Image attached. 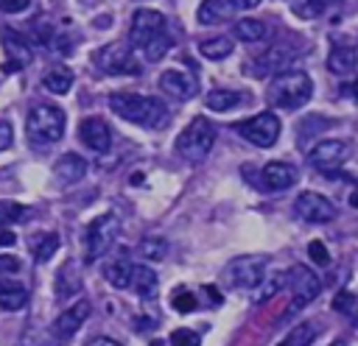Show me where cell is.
<instances>
[{
  "instance_id": "27",
  "label": "cell",
  "mask_w": 358,
  "mask_h": 346,
  "mask_svg": "<svg viewBox=\"0 0 358 346\" xmlns=\"http://www.w3.org/2000/svg\"><path fill=\"white\" fill-rule=\"evenodd\" d=\"M241 103H246V95L238 89H213L207 95V109H213V112H229Z\"/></svg>"
},
{
  "instance_id": "10",
  "label": "cell",
  "mask_w": 358,
  "mask_h": 346,
  "mask_svg": "<svg viewBox=\"0 0 358 346\" xmlns=\"http://www.w3.org/2000/svg\"><path fill=\"white\" fill-rule=\"evenodd\" d=\"M288 290H291V313H296L299 307H308L319 293H322V279L305 268V265H294L288 271Z\"/></svg>"
},
{
  "instance_id": "30",
  "label": "cell",
  "mask_w": 358,
  "mask_h": 346,
  "mask_svg": "<svg viewBox=\"0 0 358 346\" xmlns=\"http://www.w3.org/2000/svg\"><path fill=\"white\" fill-rule=\"evenodd\" d=\"M199 50H201V56L218 61V59H227L232 53V39L229 36H213V39L199 42Z\"/></svg>"
},
{
  "instance_id": "35",
  "label": "cell",
  "mask_w": 358,
  "mask_h": 346,
  "mask_svg": "<svg viewBox=\"0 0 358 346\" xmlns=\"http://www.w3.org/2000/svg\"><path fill=\"white\" fill-rule=\"evenodd\" d=\"M28 215V209L22 206V204H17V201H0V226H6V223H17V220H22Z\"/></svg>"
},
{
  "instance_id": "42",
  "label": "cell",
  "mask_w": 358,
  "mask_h": 346,
  "mask_svg": "<svg viewBox=\"0 0 358 346\" xmlns=\"http://www.w3.org/2000/svg\"><path fill=\"white\" fill-rule=\"evenodd\" d=\"M28 6H31V0H0V11H6V14H20Z\"/></svg>"
},
{
  "instance_id": "16",
  "label": "cell",
  "mask_w": 358,
  "mask_h": 346,
  "mask_svg": "<svg viewBox=\"0 0 358 346\" xmlns=\"http://www.w3.org/2000/svg\"><path fill=\"white\" fill-rule=\"evenodd\" d=\"M78 137H81V142H84L90 151H95V153H106V151L112 148V131H109L106 120H101V117H87V120H81Z\"/></svg>"
},
{
  "instance_id": "21",
  "label": "cell",
  "mask_w": 358,
  "mask_h": 346,
  "mask_svg": "<svg viewBox=\"0 0 358 346\" xmlns=\"http://www.w3.org/2000/svg\"><path fill=\"white\" fill-rule=\"evenodd\" d=\"M81 290V276H78V268L76 262H64L56 273V299L59 301H67L70 296H76Z\"/></svg>"
},
{
  "instance_id": "5",
  "label": "cell",
  "mask_w": 358,
  "mask_h": 346,
  "mask_svg": "<svg viewBox=\"0 0 358 346\" xmlns=\"http://www.w3.org/2000/svg\"><path fill=\"white\" fill-rule=\"evenodd\" d=\"M95 64L106 75H140V61L129 42H109L95 53Z\"/></svg>"
},
{
  "instance_id": "49",
  "label": "cell",
  "mask_w": 358,
  "mask_h": 346,
  "mask_svg": "<svg viewBox=\"0 0 358 346\" xmlns=\"http://www.w3.org/2000/svg\"><path fill=\"white\" fill-rule=\"evenodd\" d=\"M350 204H352V206L358 209V193H352V198H350Z\"/></svg>"
},
{
  "instance_id": "9",
  "label": "cell",
  "mask_w": 358,
  "mask_h": 346,
  "mask_svg": "<svg viewBox=\"0 0 358 346\" xmlns=\"http://www.w3.org/2000/svg\"><path fill=\"white\" fill-rule=\"evenodd\" d=\"M165 17L154 8H137L134 17H131V28H129V45L134 50H145L154 39H159L165 33Z\"/></svg>"
},
{
  "instance_id": "19",
  "label": "cell",
  "mask_w": 358,
  "mask_h": 346,
  "mask_svg": "<svg viewBox=\"0 0 358 346\" xmlns=\"http://www.w3.org/2000/svg\"><path fill=\"white\" fill-rule=\"evenodd\" d=\"M358 67V53L352 45H344V42H336L330 47V56H327V70L333 75H352Z\"/></svg>"
},
{
  "instance_id": "43",
  "label": "cell",
  "mask_w": 358,
  "mask_h": 346,
  "mask_svg": "<svg viewBox=\"0 0 358 346\" xmlns=\"http://www.w3.org/2000/svg\"><path fill=\"white\" fill-rule=\"evenodd\" d=\"M11 142H14V131H11V123L0 120V151L11 148Z\"/></svg>"
},
{
  "instance_id": "50",
  "label": "cell",
  "mask_w": 358,
  "mask_h": 346,
  "mask_svg": "<svg viewBox=\"0 0 358 346\" xmlns=\"http://www.w3.org/2000/svg\"><path fill=\"white\" fill-rule=\"evenodd\" d=\"M330 346H347V343H344V340H333Z\"/></svg>"
},
{
  "instance_id": "45",
  "label": "cell",
  "mask_w": 358,
  "mask_h": 346,
  "mask_svg": "<svg viewBox=\"0 0 358 346\" xmlns=\"http://www.w3.org/2000/svg\"><path fill=\"white\" fill-rule=\"evenodd\" d=\"M87 346H120L117 340H112V338H92Z\"/></svg>"
},
{
  "instance_id": "13",
  "label": "cell",
  "mask_w": 358,
  "mask_h": 346,
  "mask_svg": "<svg viewBox=\"0 0 358 346\" xmlns=\"http://www.w3.org/2000/svg\"><path fill=\"white\" fill-rule=\"evenodd\" d=\"M308 159H310L313 170H319L324 176H333L344 165V159H347V142H341V140H322V142H316L310 148Z\"/></svg>"
},
{
  "instance_id": "2",
  "label": "cell",
  "mask_w": 358,
  "mask_h": 346,
  "mask_svg": "<svg viewBox=\"0 0 358 346\" xmlns=\"http://www.w3.org/2000/svg\"><path fill=\"white\" fill-rule=\"evenodd\" d=\"M310 95H313V81H310V75L305 70L280 73L271 81L268 92H266V98H268V103L274 109H288V112L291 109H302L310 100Z\"/></svg>"
},
{
  "instance_id": "39",
  "label": "cell",
  "mask_w": 358,
  "mask_h": 346,
  "mask_svg": "<svg viewBox=\"0 0 358 346\" xmlns=\"http://www.w3.org/2000/svg\"><path fill=\"white\" fill-rule=\"evenodd\" d=\"M171 346H201V338L193 329H173L171 332Z\"/></svg>"
},
{
  "instance_id": "33",
  "label": "cell",
  "mask_w": 358,
  "mask_h": 346,
  "mask_svg": "<svg viewBox=\"0 0 358 346\" xmlns=\"http://www.w3.org/2000/svg\"><path fill=\"white\" fill-rule=\"evenodd\" d=\"M137 251H140L143 260L157 262V260H165V254H168V243H165L162 237H143L140 246H137Z\"/></svg>"
},
{
  "instance_id": "6",
  "label": "cell",
  "mask_w": 358,
  "mask_h": 346,
  "mask_svg": "<svg viewBox=\"0 0 358 346\" xmlns=\"http://www.w3.org/2000/svg\"><path fill=\"white\" fill-rule=\"evenodd\" d=\"M117 234H120L117 218H115V215H98V218L87 226V232H84V260H87V262L101 260V257L112 248V243L117 240Z\"/></svg>"
},
{
  "instance_id": "51",
  "label": "cell",
  "mask_w": 358,
  "mask_h": 346,
  "mask_svg": "<svg viewBox=\"0 0 358 346\" xmlns=\"http://www.w3.org/2000/svg\"><path fill=\"white\" fill-rule=\"evenodd\" d=\"M151 346H162V343H159V340H154V343H151Z\"/></svg>"
},
{
  "instance_id": "44",
  "label": "cell",
  "mask_w": 358,
  "mask_h": 346,
  "mask_svg": "<svg viewBox=\"0 0 358 346\" xmlns=\"http://www.w3.org/2000/svg\"><path fill=\"white\" fill-rule=\"evenodd\" d=\"M232 8H238V11H249V8H257L263 0H227Z\"/></svg>"
},
{
  "instance_id": "3",
  "label": "cell",
  "mask_w": 358,
  "mask_h": 346,
  "mask_svg": "<svg viewBox=\"0 0 358 346\" xmlns=\"http://www.w3.org/2000/svg\"><path fill=\"white\" fill-rule=\"evenodd\" d=\"M64 126H67L64 109H59L53 103H39L25 117V134H28V140L34 145H53V142H59L62 134H64Z\"/></svg>"
},
{
  "instance_id": "20",
  "label": "cell",
  "mask_w": 358,
  "mask_h": 346,
  "mask_svg": "<svg viewBox=\"0 0 358 346\" xmlns=\"http://www.w3.org/2000/svg\"><path fill=\"white\" fill-rule=\"evenodd\" d=\"M84 173H87V162L78 153H62L53 165V176L62 184H76L78 179H84Z\"/></svg>"
},
{
  "instance_id": "14",
  "label": "cell",
  "mask_w": 358,
  "mask_h": 346,
  "mask_svg": "<svg viewBox=\"0 0 358 346\" xmlns=\"http://www.w3.org/2000/svg\"><path fill=\"white\" fill-rule=\"evenodd\" d=\"M87 315H90V301H87V299H78L76 304H70L64 313L56 315V321H53V326H50L53 338H56V340H70V338L78 332V326L87 321Z\"/></svg>"
},
{
  "instance_id": "15",
  "label": "cell",
  "mask_w": 358,
  "mask_h": 346,
  "mask_svg": "<svg viewBox=\"0 0 358 346\" xmlns=\"http://www.w3.org/2000/svg\"><path fill=\"white\" fill-rule=\"evenodd\" d=\"M3 45H6V53H8V61H6V73H20L31 59H34V45L31 39H25L22 33L17 31H3Z\"/></svg>"
},
{
  "instance_id": "40",
  "label": "cell",
  "mask_w": 358,
  "mask_h": 346,
  "mask_svg": "<svg viewBox=\"0 0 358 346\" xmlns=\"http://www.w3.org/2000/svg\"><path fill=\"white\" fill-rule=\"evenodd\" d=\"M308 257H310V262H316V265H327V262H330V251L324 248L322 240H310V246H308Z\"/></svg>"
},
{
  "instance_id": "7",
  "label": "cell",
  "mask_w": 358,
  "mask_h": 346,
  "mask_svg": "<svg viewBox=\"0 0 358 346\" xmlns=\"http://www.w3.org/2000/svg\"><path fill=\"white\" fill-rule=\"evenodd\" d=\"M235 131H238L246 142H252V145H257V148H271V145L280 140V117H277L274 112H260V114H255V117L241 120V123L235 126Z\"/></svg>"
},
{
  "instance_id": "23",
  "label": "cell",
  "mask_w": 358,
  "mask_h": 346,
  "mask_svg": "<svg viewBox=\"0 0 358 346\" xmlns=\"http://www.w3.org/2000/svg\"><path fill=\"white\" fill-rule=\"evenodd\" d=\"M42 86H45L48 92H53V95H67V92L73 89V73H70V67L53 64V67L42 75Z\"/></svg>"
},
{
  "instance_id": "37",
  "label": "cell",
  "mask_w": 358,
  "mask_h": 346,
  "mask_svg": "<svg viewBox=\"0 0 358 346\" xmlns=\"http://www.w3.org/2000/svg\"><path fill=\"white\" fill-rule=\"evenodd\" d=\"M324 6H327L324 0H302V3H294V14L310 20V17H319L324 11Z\"/></svg>"
},
{
  "instance_id": "12",
  "label": "cell",
  "mask_w": 358,
  "mask_h": 346,
  "mask_svg": "<svg viewBox=\"0 0 358 346\" xmlns=\"http://www.w3.org/2000/svg\"><path fill=\"white\" fill-rule=\"evenodd\" d=\"M294 212L305 220V223H327L336 218V206L330 198H324L322 193H313V190H305L296 195L294 201Z\"/></svg>"
},
{
  "instance_id": "22",
  "label": "cell",
  "mask_w": 358,
  "mask_h": 346,
  "mask_svg": "<svg viewBox=\"0 0 358 346\" xmlns=\"http://www.w3.org/2000/svg\"><path fill=\"white\" fill-rule=\"evenodd\" d=\"M229 17H232V6L227 0H201V6L196 11L199 25H218Z\"/></svg>"
},
{
  "instance_id": "18",
  "label": "cell",
  "mask_w": 358,
  "mask_h": 346,
  "mask_svg": "<svg viewBox=\"0 0 358 346\" xmlns=\"http://www.w3.org/2000/svg\"><path fill=\"white\" fill-rule=\"evenodd\" d=\"M159 89L168 98H173V100L182 103V100H190L196 95V78L187 75V73H182V70H165L159 75Z\"/></svg>"
},
{
  "instance_id": "46",
  "label": "cell",
  "mask_w": 358,
  "mask_h": 346,
  "mask_svg": "<svg viewBox=\"0 0 358 346\" xmlns=\"http://www.w3.org/2000/svg\"><path fill=\"white\" fill-rule=\"evenodd\" d=\"M14 232H0V246H14Z\"/></svg>"
},
{
  "instance_id": "26",
  "label": "cell",
  "mask_w": 358,
  "mask_h": 346,
  "mask_svg": "<svg viewBox=\"0 0 358 346\" xmlns=\"http://www.w3.org/2000/svg\"><path fill=\"white\" fill-rule=\"evenodd\" d=\"M129 290H134L140 299H151L157 293V273L151 268H145V265H134Z\"/></svg>"
},
{
  "instance_id": "29",
  "label": "cell",
  "mask_w": 358,
  "mask_h": 346,
  "mask_svg": "<svg viewBox=\"0 0 358 346\" xmlns=\"http://www.w3.org/2000/svg\"><path fill=\"white\" fill-rule=\"evenodd\" d=\"M50 45L56 42V22L50 17H36L34 25H31V45Z\"/></svg>"
},
{
  "instance_id": "38",
  "label": "cell",
  "mask_w": 358,
  "mask_h": 346,
  "mask_svg": "<svg viewBox=\"0 0 358 346\" xmlns=\"http://www.w3.org/2000/svg\"><path fill=\"white\" fill-rule=\"evenodd\" d=\"M171 304H173L176 313H193V310H196V296H193L190 290H182V287H179V290L173 293Z\"/></svg>"
},
{
  "instance_id": "36",
  "label": "cell",
  "mask_w": 358,
  "mask_h": 346,
  "mask_svg": "<svg viewBox=\"0 0 358 346\" xmlns=\"http://www.w3.org/2000/svg\"><path fill=\"white\" fill-rule=\"evenodd\" d=\"M333 310L341 313V315H355L358 313V296L350 293V290H338L336 299H333Z\"/></svg>"
},
{
  "instance_id": "48",
  "label": "cell",
  "mask_w": 358,
  "mask_h": 346,
  "mask_svg": "<svg viewBox=\"0 0 358 346\" xmlns=\"http://www.w3.org/2000/svg\"><path fill=\"white\" fill-rule=\"evenodd\" d=\"M204 290H207V299H210V301H215V304H221V296L215 293V287H204Z\"/></svg>"
},
{
  "instance_id": "34",
  "label": "cell",
  "mask_w": 358,
  "mask_h": 346,
  "mask_svg": "<svg viewBox=\"0 0 358 346\" xmlns=\"http://www.w3.org/2000/svg\"><path fill=\"white\" fill-rule=\"evenodd\" d=\"M285 285H288V273H274L271 279L260 282V285H257V293H255L257 304H263V301H268L271 296H277V293H280Z\"/></svg>"
},
{
  "instance_id": "4",
  "label": "cell",
  "mask_w": 358,
  "mask_h": 346,
  "mask_svg": "<svg viewBox=\"0 0 358 346\" xmlns=\"http://www.w3.org/2000/svg\"><path fill=\"white\" fill-rule=\"evenodd\" d=\"M213 145H215V126L201 114L193 117L176 140V151L187 162H201L213 151Z\"/></svg>"
},
{
  "instance_id": "31",
  "label": "cell",
  "mask_w": 358,
  "mask_h": 346,
  "mask_svg": "<svg viewBox=\"0 0 358 346\" xmlns=\"http://www.w3.org/2000/svg\"><path fill=\"white\" fill-rule=\"evenodd\" d=\"M56 248H59V234L56 232H48V234H42L31 243V254H34L36 262H48L56 254Z\"/></svg>"
},
{
  "instance_id": "41",
  "label": "cell",
  "mask_w": 358,
  "mask_h": 346,
  "mask_svg": "<svg viewBox=\"0 0 358 346\" xmlns=\"http://www.w3.org/2000/svg\"><path fill=\"white\" fill-rule=\"evenodd\" d=\"M17 271H20V260L11 257V254H0V276H3V273L11 276V273H17Z\"/></svg>"
},
{
  "instance_id": "32",
  "label": "cell",
  "mask_w": 358,
  "mask_h": 346,
  "mask_svg": "<svg viewBox=\"0 0 358 346\" xmlns=\"http://www.w3.org/2000/svg\"><path fill=\"white\" fill-rule=\"evenodd\" d=\"M313 340H316V326L313 324H299L277 346H313Z\"/></svg>"
},
{
  "instance_id": "17",
  "label": "cell",
  "mask_w": 358,
  "mask_h": 346,
  "mask_svg": "<svg viewBox=\"0 0 358 346\" xmlns=\"http://www.w3.org/2000/svg\"><path fill=\"white\" fill-rule=\"evenodd\" d=\"M296 184V167L288 162H268L260 170V187L268 193H282Z\"/></svg>"
},
{
  "instance_id": "8",
  "label": "cell",
  "mask_w": 358,
  "mask_h": 346,
  "mask_svg": "<svg viewBox=\"0 0 358 346\" xmlns=\"http://www.w3.org/2000/svg\"><path fill=\"white\" fill-rule=\"evenodd\" d=\"M266 265H268V257L266 254H243V257H235L227 265V279H229V285H235L241 290H255L263 282V276H266Z\"/></svg>"
},
{
  "instance_id": "1",
  "label": "cell",
  "mask_w": 358,
  "mask_h": 346,
  "mask_svg": "<svg viewBox=\"0 0 358 346\" xmlns=\"http://www.w3.org/2000/svg\"><path fill=\"white\" fill-rule=\"evenodd\" d=\"M109 109L143 128H159L168 120V106L162 98L154 95H137V92H112L109 95Z\"/></svg>"
},
{
  "instance_id": "25",
  "label": "cell",
  "mask_w": 358,
  "mask_h": 346,
  "mask_svg": "<svg viewBox=\"0 0 358 346\" xmlns=\"http://www.w3.org/2000/svg\"><path fill=\"white\" fill-rule=\"evenodd\" d=\"M131 271H134V262H129V260H112V262L103 268V276H106V282H109L112 287L129 290V285H131Z\"/></svg>"
},
{
  "instance_id": "24",
  "label": "cell",
  "mask_w": 358,
  "mask_h": 346,
  "mask_svg": "<svg viewBox=\"0 0 358 346\" xmlns=\"http://www.w3.org/2000/svg\"><path fill=\"white\" fill-rule=\"evenodd\" d=\"M28 304V290L25 285L20 282H11V279H0V307L3 310H22Z\"/></svg>"
},
{
  "instance_id": "11",
  "label": "cell",
  "mask_w": 358,
  "mask_h": 346,
  "mask_svg": "<svg viewBox=\"0 0 358 346\" xmlns=\"http://www.w3.org/2000/svg\"><path fill=\"white\" fill-rule=\"evenodd\" d=\"M299 56V47H294V45H271L268 50H263L255 61H252V75H257V78H266V75H271V73H285L291 64H294V59Z\"/></svg>"
},
{
  "instance_id": "28",
  "label": "cell",
  "mask_w": 358,
  "mask_h": 346,
  "mask_svg": "<svg viewBox=\"0 0 358 346\" xmlns=\"http://www.w3.org/2000/svg\"><path fill=\"white\" fill-rule=\"evenodd\" d=\"M232 31H235V39H241V42H260V39H266V33H268L266 22L252 20V17L235 20V22H232Z\"/></svg>"
},
{
  "instance_id": "47",
  "label": "cell",
  "mask_w": 358,
  "mask_h": 346,
  "mask_svg": "<svg viewBox=\"0 0 358 346\" xmlns=\"http://www.w3.org/2000/svg\"><path fill=\"white\" fill-rule=\"evenodd\" d=\"M341 89H344V92H341V95H350V98H355V100H358V81H355V84H350V86H347V84H344V86H341Z\"/></svg>"
}]
</instances>
